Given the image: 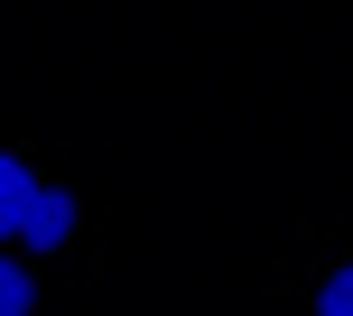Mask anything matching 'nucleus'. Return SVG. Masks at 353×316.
<instances>
[{
  "mask_svg": "<svg viewBox=\"0 0 353 316\" xmlns=\"http://www.w3.org/2000/svg\"><path fill=\"white\" fill-rule=\"evenodd\" d=\"M37 195H47V177H37L28 158H10V149H0V242H19V233H28Z\"/></svg>",
  "mask_w": 353,
  "mask_h": 316,
  "instance_id": "obj_1",
  "label": "nucleus"
},
{
  "mask_svg": "<svg viewBox=\"0 0 353 316\" xmlns=\"http://www.w3.org/2000/svg\"><path fill=\"white\" fill-rule=\"evenodd\" d=\"M65 233H74V195H65V186H47V195H37V214H28V233H19V242H28V251H56Z\"/></svg>",
  "mask_w": 353,
  "mask_h": 316,
  "instance_id": "obj_2",
  "label": "nucleus"
},
{
  "mask_svg": "<svg viewBox=\"0 0 353 316\" xmlns=\"http://www.w3.org/2000/svg\"><path fill=\"white\" fill-rule=\"evenodd\" d=\"M28 307H37V279L19 261H0V316H28Z\"/></svg>",
  "mask_w": 353,
  "mask_h": 316,
  "instance_id": "obj_3",
  "label": "nucleus"
},
{
  "mask_svg": "<svg viewBox=\"0 0 353 316\" xmlns=\"http://www.w3.org/2000/svg\"><path fill=\"white\" fill-rule=\"evenodd\" d=\"M316 316H353V270H335V279L316 288Z\"/></svg>",
  "mask_w": 353,
  "mask_h": 316,
  "instance_id": "obj_4",
  "label": "nucleus"
}]
</instances>
